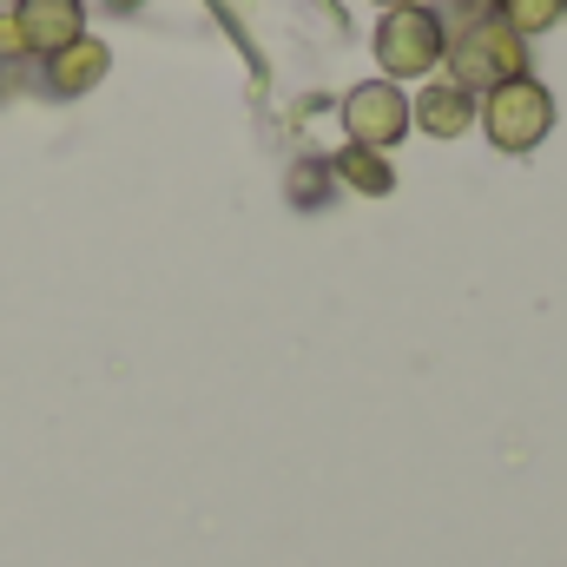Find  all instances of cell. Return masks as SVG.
Returning a JSON list of instances; mask_svg holds the SVG:
<instances>
[{"label":"cell","instance_id":"obj_10","mask_svg":"<svg viewBox=\"0 0 567 567\" xmlns=\"http://www.w3.org/2000/svg\"><path fill=\"white\" fill-rule=\"evenodd\" d=\"M488 7H495V20H508L522 40H528V33H548V27L561 20V0H488Z\"/></svg>","mask_w":567,"mask_h":567},{"label":"cell","instance_id":"obj_5","mask_svg":"<svg viewBox=\"0 0 567 567\" xmlns=\"http://www.w3.org/2000/svg\"><path fill=\"white\" fill-rule=\"evenodd\" d=\"M13 33H20V53H60L73 40H86V0H13Z\"/></svg>","mask_w":567,"mask_h":567},{"label":"cell","instance_id":"obj_7","mask_svg":"<svg viewBox=\"0 0 567 567\" xmlns=\"http://www.w3.org/2000/svg\"><path fill=\"white\" fill-rule=\"evenodd\" d=\"M475 113H482V106H475V93H468V86H455V80H435V86H423V93H416V106H410V126H423L429 140H462Z\"/></svg>","mask_w":567,"mask_h":567},{"label":"cell","instance_id":"obj_3","mask_svg":"<svg viewBox=\"0 0 567 567\" xmlns=\"http://www.w3.org/2000/svg\"><path fill=\"white\" fill-rule=\"evenodd\" d=\"M442 53H449V20L435 13V7H396V13H383V27H377V66L390 73V80H416V73H435L442 66Z\"/></svg>","mask_w":567,"mask_h":567},{"label":"cell","instance_id":"obj_8","mask_svg":"<svg viewBox=\"0 0 567 567\" xmlns=\"http://www.w3.org/2000/svg\"><path fill=\"white\" fill-rule=\"evenodd\" d=\"M330 172H337L350 192H363V198H390V192H396V172H390V158H383L377 145H343V152L330 158Z\"/></svg>","mask_w":567,"mask_h":567},{"label":"cell","instance_id":"obj_1","mask_svg":"<svg viewBox=\"0 0 567 567\" xmlns=\"http://www.w3.org/2000/svg\"><path fill=\"white\" fill-rule=\"evenodd\" d=\"M442 60L455 66V86L495 93V86H508V80L528 73V40L508 20H495V13H475V20H455V40H449Z\"/></svg>","mask_w":567,"mask_h":567},{"label":"cell","instance_id":"obj_4","mask_svg":"<svg viewBox=\"0 0 567 567\" xmlns=\"http://www.w3.org/2000/svg\"><path fill=\"white\" fill-rule=\"evenodd\" d=\"M343 126H350V145L390 152V145L410 133V100H403V86H396V80H370V86L343 93Z\"/></svg>","mask_w":567,"mask_h":567},{"label":"cell","instance_id":"obj_9","mask_svg":"<svg viewBox=\"0 0 567 567\" xmlns=\"http://www.w3.org/2000/svg\"><path fill=\"white\" fill-rule=\"evenodd\" d=\"M330 178H337L330 158H297L290 165V205L297 212H323L330 205Z\"/></svg>","mask_w":567,"mask_h":567},{"label":"cell","instance_id":"obj_6","mask_svg":"<svg viewBox=\"0 0 567 567\" xmlns=\"http://www.w3.org/2000/svg\"><path fill=\"white\" fill-rule=\"evenodd\" d=\"M106 66H113V53L86 33V40H73V47H60V53H47V66H40V86L53 93V100H80V93H93L100 80H106Z\"/></svg>","mask_w":567,"mask_h":567},{"label":"cell","instance_id":"obj_2","mask_svg":"<svg viewBox=\"0 0 567 567\" xmlns=\"http://www.w3.org/2000/svg\"><path fill=\"white\" fill-rule=\"evenodd\" d=\"M482 133L495 152H535V145L555 133V93L542 86V80H508V86H495L488 100H482Z\"/></svg>","mask_w":567,"mask_h":567},{"label":"cell","instance_id":"obj_11","mask_svg":"<svg viewBox=\"0 0 567 567\" xmlns=\"http://www.w3.org/2000/svg\"><path fill=\"white\" fill-rule=\"evenodd\" d=\"M100 7H113V13H133V7H145V0H100Z\"/></svg>","mask_w":567,"mask_h":567},{"label":"cell","instance_id":"obj_13","mask_svg":"<svg viewBox=\"0 0 567 567\" xmlns=\"http://www.w3.org/2000/svg\"><path fill=\"white\" fill-rule=\"evenodd\" d=\"M561 13H567V0H561Z\"/></svg>","mask_w":567,"mask_h":567},{"label":"cell","instance_id":"obj_12","mask_svg":"<svg viewBox=\"0 0 567 567\" xmlns=\"http://www.w3.org/2000/svg\"><path fill=\"white\" fill-rule=\"evenodd\" d=\"M377 7H390V13H396V7H416V0H377Z\"/></svg>","mask_w":567,"mask_h":567}]
</instances>
